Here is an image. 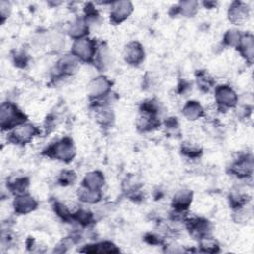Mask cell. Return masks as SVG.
<instances>
[{
    "instance_id": "7402d4cb",
    "label": "cell",
    "mask_w": 254,
    "mask_h": 254,
    "mask_svg": "<svg viewBox=\"0 0 254 254\" xmlns=\"http://www.w3.org/2000/svg\"><path fill=\"white\" fill-rule=\"evenodd\" d=\"M203 247L205 248L206 251H216V248L218 247L216 242L214 240H210V239H206L203 242L202 244Z\"/></svg>"
},
{
    "instance_id": "2e32d148",
    "label": "cell",
    "mask_w": 254,
    "mask_h": 254,
    "mask_svg": "<svg viewBox=\"0 0 254 254\" xmlns=\"http://www.w3.org/2000/svg\"><path fill=\"white\" fill-rule=\"evenodd\" d=\"M192 202V193L189 191H181L174 198V204L180 208H186Z\"/></svg>"
},
{
    "instance_id": "3957f363",
    "label": "cell",
    "mask_w": 254,
    "mask_h": 254,
    "mask_svg": "<svg viewBox=\"0 0 254 254\" xmlns=\"http://www.w3.org/2000/svg\"><path fill=\"white\" fill-rule=\"evenodd\" d=\"M21 114L16 108L10 104H3L1 107V125L3 127H10L11 125L18 124L22 120Z\"/></svg>"
},
{
    "instance_id": "52a82bcc",
    "label": "cell",
    "mask_w": 254,
    "mask_h": 254,
    "mask_svg": "<svg viewBox=\"0 0 254 254\" xmlns=\"http://www.w3.org/2000/svg\"><path fill=\"white\" fill-rule=\"evenodd\" d=\"M110 88V82L103 76L95 78L89 86V93L93 97H101L105 95Z\"/></svg>"
},
{
    "instance_id": "d6986e66",
    "label": "cell",
    "mask_w": 254,
    "mask_h": 254,
    "mask_svg": "<svg viewBox=\"0 0 254 254\" xmlns=\"http://www.w3.org/2000/svg\"><path fill=\"white\" fill-rule=\"evenodd\" d=\"M181 13L186 16H192L197 9V2L195 1H185L181 3Z\"/></svg>"
},
{
    "instance_id": "4fadbf2b",
    "label": "cell",
    "mask_w": 254,
    "mask_h": 254,
    "mask_svg": "<svg viewBox=\"0 0 254 254\" xmlns=\"http://www.w3.org/2000/svg\"><path fill=\"white\" fill-rule=\"evenodd\" d=\"M239 49L242 55L248 60L252 61L253 59V37L251 35H246L240 39Z\"/></svg>"
},
{
    "instance_id": "9c48e42d",
    "label": "cell",
    "mask_w": 254,
    "mask_h": 254,
    "mask_svg": "<svg viewBox=\"0 0 254 254\" xmlns=\"http://www.w3.org/2000/svg\"><path fill=\"white\" fill-rule=\"evenodd\" d=\"M229 15V19L232 22L240 24V23L244 22L248 16L247 7L240 2H235L230 7Z\"/></svg>"
},
{
    "instance_id": "5bb4252c",
    "label": "cell",
    "mask_w": 254,
    "mask_h": 254,
    "mask_svg": "<svg viewBox=\"0 0 254 254\" xmlns=\"http://www.w3.org/2000/svg\"><path fill=\"white\" fill-rule=\"evenodd\" d=\"M87 23L81 19H76L69 27V34L74 38H80L87 34Z\"/></svg>"
},
{
    "instance_id": "8fae6325",
    "label": "cell",
    "mask_w": 254,
    "mask_h": 254,
    "mask_svg": "<svg viewBox=\"0 0 254 254\" xmlns=\"http://www.w3.org/2000/svg\"><path fill=\"white\" fill-rule=\"evenodd\" d=\"M35 200L29 196H22L16 199L14 203L15 210L19 214H27L36 207Z\"/></svg>"
},
{
    "instance_id": "44dd1931",
    "label": "cell",
    "mask_w": 254,
    "mask_h": 254,
    "mask_svg": "<svg viewBox=\"0 0 254 254\" xmlns=\"http://www.w3.org/2000/svg\"><path fill=\"white\" fill-rule=\"evenodd\" d=\"M191 230H193L194 232L199 233L200 235L206 233L208 228H207V224L206 222H199L197 221L195 224L191 225Z\"/></svg>"
},
{
    "instance_id": "9a60e30c",
    "label": "cell",
    "mask_w": 254,
    "mask_h": 254,
    "mask_svg": "<svg viewBox=\"0 0 254 254\" xmlns=\"http://www.w3.org/2000/svg\"><path fill=\"white\" fill-rule=\"evenodd\" d=\"M184 114L190 120H196L203 114V109L198 102H190L184 108Z\"/></svg>"
},
{
    "instance_id": "ba28073f",
    "label": "cell",
    "mask_w": 254,
    "mask_h": 254,
    "mask_svg": "<svg viewBox=\"0 0 254 254\" xmlns=\"http://www.w3.org/2000/svg\"><path fill=\"white\" fill-rule=\"evenodd\" d=\"M36 132H37V130L33 125L22 124V125H18L16 127L13 132V136L16 141L24 143V142L29 141L36 134Z\"/></svg>"
},
{
    "instance_id": "e0dca14e",
    "label": "cell",
    "mask_w": 254,
    "mask_h": 254,
    "mask_svg": "<svg viewBox=\"0 0 254 254\" xmlns=\"http://www.w3.org/2000/svg\"><path fill=\"white\" fill-rule=\"evenodd\" d=\"M79 197L83 202L87 203H96L100 200L101 195L99 191H94V190H90L88 188L84 187V189H82L79 193Z\"/></svg>"
},
{
    "instance_id": "7c38bea8",
    "label": "cell",
    "mask_w": 254,
    "mask_h": 254,
    "mask_svg": "<svg viewBox=\"0 0 254 254\" xmlns=\"http://www.w3.org/2000/svg\"><path fill=\"white\" fill-rule=\"evenodd\" d=\"M103 183L104 179L99 172H92L84 178V187L90 190L99 191L103 186Z\"/></svg>"
},
{
    "instance_id": "30bf717a",
    "label": "cell",
    "mask_w": 254,
    "mask_h": 254,
    "mask_svg": "<svg viewBox=\"0 0 254 254\" xmlns=\"http://www.w3.org/2000/svg\"><path fill=\"white\" fill-rule=\"evenodd\" d=\"M253 169V161L251 157H246L241 160H239L237 163H235L232 167V171L234 174L240 177L249 176L252 173Z\"/></svg>"
},
{
    "instance_id": "5b68a950",
    "label": "cell",
    "mask_w": 254,
    "mask_h": 254,
    "mask_svg": "<svg viewBox=\"0 0 254 254\" xmlns=\"http://www.w3.org/2000/svg\"><path fill=\"white\" fill-rule=\"evenodd\" d=\"M124 58L129 64L137 65L143 60L144 51L138 43H131L125 48Z\"/></svg>"
},
{
    "instance_id": "7a4b0ae2",
    "label": "cell",
    "mask_w": 254,
    "mask_h": 254,
    "mask_svg": "<svg viewBox=\"0 0 254 254\" xmlns=\"http://www.w3.org/2000/svg\"><path fill=\"white\" fill-rule=\"evenodd\" d=\"M50 152L54 157H56L59 160L69 161L75 155V148L71 140L65 139L53 146Z\"/></svg>"
},
{
    "instance_id": "ac0fdd59",
    "label": "cell",
    "mask_w": 254,
    "mask_h": 254,
    "mask_svg": "<svg viewBox=\"0 0 254 254\" xmlns=\"http://www.w3.org/2000/svg\"><path fill=\"white\" fill-rule=\"evenodd\" d=\"M88 252H100V253H103V252H117L118 249L115 248V246L111 243H100L94 246H91V248L87 249Z\"/></svg>"
},
{
    "instance_id": "277c9868",
    "label": "cell",
    "mask_w": 254,
    "mask_h": 254,
    "mask_svg": "<svg viewBox=\"0 0 254 254\" xmlns=\"http://www.w3.org/2000/svg\"><path fill=\"white\" fill-rule=\"evenodd\" d=\"M132 12V4L128 1L115 2L112 6L111 18L114 22H121Z\"/></svg>"
},
{
    "instance_id": "ffe728a7",
    "label": "cell",
    "mask_w": 254,
    "mask_h": 254,
    "mask_svg": "<svg viewBox=\"0 0 254 254\" xmlns=\"http://www.w3.org/2000/svg\"><path fill=\"white\" fill-rule=\"evenodd\" d=\"M240 39H241V37H240L239 33L234 30L229 31L228 34L226 35V42L229 45H238Z\"/></svg>"
},
{
    "instance_id": "8992f818",
    "label": "cell",
    "mask_w": 254,
    "mask_h": 254,
    "mask_svg": "<svg viewBox=\"0 0 254 254\" xmlns=\"http://www.w3.org/2000/svg\"><path fill=\"white\" fill-rule=\"evenodd\" d=\"M217 100L219 103L231 107L234 106L237 102V97L235 93L229 87H220L217 90Z\"/></svg>"
},
{
    "instance_id": "6da1fadb",
    "label": "cell",
    "mask_w": 254,
    "mask_h": 254,
    "mask_svg": "<svg viewBox=\"0 0 254 254\" xmlns=\"http://www.w3.org/2000/svg\"><path fill=\"white\" fill-rule=\"evenodd\" d=\"M73 52L76 57L83 60L90 61L95 56L94 43L89 39H78L75 42L73 46Z\"/></svg>"
}]
</instances>
